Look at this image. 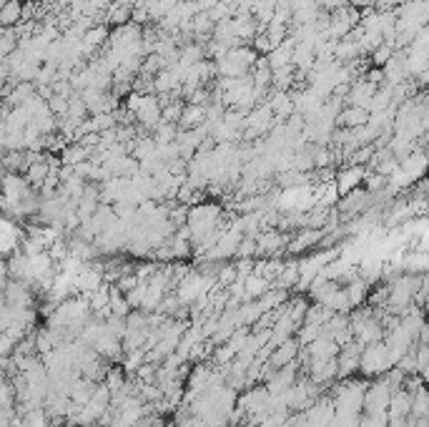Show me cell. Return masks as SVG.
I'll return each instance as SVG.
<instances>
[{
    "instance_id": "3",
    "label": "cell",
    "mask_w": 429,
    "mask_h": 427,
    "mask_svg": "<svg viewBox=\"0 0 429 427\" xmlns=\"http://www.w3.org/2000/svg\"><path fill=\"white\" fill-rule=\"evenodd\" d=\"M20 239H23V234L15 226V221L0 216V254H13L18 244H20Z\"/></svg>"
},
{
    "instance_id": "1",
    "label": "cell",
    "mask_w": 429,
    "mask_h": 427,
    "mask_svg": "<svg viewBox=\"0 0 429 427\" xmlns=\"http://www.w3.org/2000/svg\"><path fill=\"white\" fill-rule=\"evenodd\" d=\"M133 116H136L138 128H156L158 126L161 104H158V99H156V93H143L141 104H138V109L133 111Z\"/></svg>"
},
{
    "instance_id": "6",
    "label": "cell",
    "mask_w": 429,
    "mask_h": 427,
    "mask_svg": "<svg viewBox=\"0 0 429 427\" xmlns=\"http://www.w3.org/2000/svg\"><path fill=\"white\" fill-rule=\"evenodd\" d=\"M23 18V6L18 0H8L0 6V25H15Z\"/></svg>"
},
{
    "instance_id": "7",
    "label": "cell",
    "mask_w": 429,
    "mask_h": 427,
    "mask_svg": "<svg viewBox=\"0 0 429 427\" xmlns=\"http://www.w3.org/2000/svg\"><path fill=\"white\" fill-rule=\"evenodd\" d=\"M93 154L88 149H83V146L80 144H73V146H68V149L63 151V156H61V161L66 163V166H78L80 161H88V159H91Z\"/></svg>"
},
{
    "instance_id": "8",
    "label": "cell",
    "mask_w": 429,
    "mask_h": 427,
    "mask_svg": "<svg viewBox=\"0 0 429 427\" xmlns=\"http://www.w3.org/2000/svg\"><path fill=\"white\" fill-rule=\"evenodd\" d=\"M154 131H156V136H154V141H156V144H171V141L176 139L178 126H176V123L158 121V126H156Z\"/></svg>"
},
{
    "instance_id": "9",
    "label": "cell",
    "mask_w": 429,
    "mask_h": 427,
    "mask_svg": "<svg viewBox=\"0 0 429 427\" xmlns=\"http://www.w3.org/2000/svg\"><path fill=\"white\" fill-rule=\"evenodd\" d=\"M392 53H394V51H392L390 46H384V43H382V46L374 48V51L369 53V56H372V63L377 66V68H382V66L387 63V61H390V58H392Z\"/></svg>"
},
{
    "instance_id": "2",
    "label": "cell",
    "mask_w": 429,
    "mask_h": 427,
    "mask_svg": "<svg viewBox=\"0 0 429 427\" xmlns=\"http://www.w3.org/2000/svg\"><path fill=\"white\" fill-rule=\"evenodd\" d=\"M366 176V166H354V163H347L344 168H339L337 176H334V186H337L339 197L349 194L352 189H359L361 181Z\"/></svg>"
},
{
    "instance_id": "4",
    "label": "cell",
    "mask_w": 429,
    "mask_h": 427,
    "mask_svg": "<svg viewBox=\"0 0 429 427\" xmlns=\"http://www.w3.org/2000/svg\"><path fill=\"white\" fill-rule=\"evenodd\" d=\"M204 121H206V106L186 104L176 126H178V131H191V128H199Z\"/></svg>"
},
{
    "instance_id": "10",
    "label": "cell",
    "mask_w": 429,
    "mask_h": 427,
    "mask_svg": "<svg viewBox=\"0 0 429 427\" xmlns=\"http://www.w3.org/2000/svg\"><path fill=\"white\" fill-rule=\"evenodd\" d=\"M294 352H297V342H284V345H281V349L276 352L274 364H284L286 359L294 357Z\"/></svg>"
},
{
    "instance_id": "5",
    "label": "cell",
    "mask_w": 429,
    "mask_h": 427,
    "mask_svg": "<svg viewBox=\"0 0 429 427\" xmlns=\"http://www.w3.org/2000/svg\"><path fill=\"white\" fill-rule=\"evenodd\" d=\"M366 121H369V111L359 109V106H347V109L339 111L334 123H339L342 128H359V126H364Z\"/></svg>"
}]
</instances>
